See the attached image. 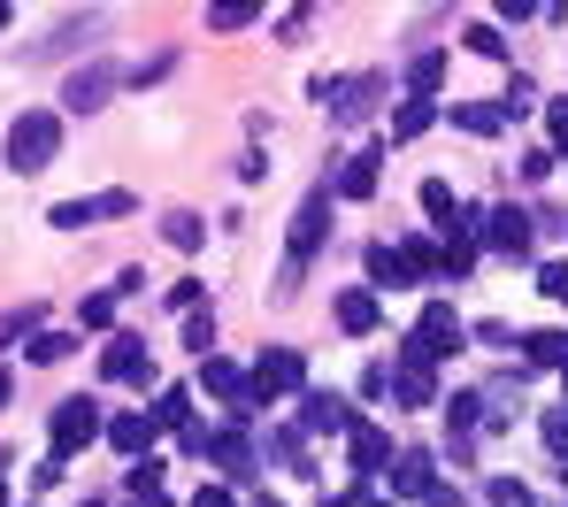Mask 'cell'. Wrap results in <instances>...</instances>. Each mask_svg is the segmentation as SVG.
Returning a JSON list of instances; mask_svg holds the SVG:
<instances>
[{
	"mask_svg": "<svg viewBox=\"0 0 568 507\" xmlns=\"http://www.w3.org/2000/svg\"><path fill=\"white\" fill-rule=\"evenodd\" d=\"M54 146H62V123L47 115V108H31V115H16V131H8V162L31 178V170H47L54 162Z\"/></svg>",
	"mask_w": 568,
	"mask_h": 507,
	"instance_id": "1",
	"label": "cell"
},
{
	"mask_svg": "<svg viewBox=\"0 0 568 507\" xmlns=\"http://www.w3.org/2000/svg\"><path fill=\"white\" fill-rule=\"evenodd\" d=\"M407 354L415 362H446V354H462V315L446 301H430L423 307V323H415V338H407Z\"/></svg>",
	"mask_w": 568,
	"mask_h": 507,
	"instance_id": "2",
	"label": "cell"
},
{
	"mask_svg": "<svg viewBox=\"0 0 568 507\" xmlns=\"http://www.w3.org/2000/svg\"><path fill=\"white\" fill-rule=\"evenodd\" d=\"M323 223H331V193H307V201H300V215H292V270H284V285H300L307 254L323 246Z\"/></svg>",
	"mask_w": 568,
	"mask_h": 507,
	"instance_id": "3",
	"label": "cell"
},
{
	"mask_svg": "<svg viewBox=\"0 0 568 507\" xmlns=\"http://www.w3.org/2000/svg\"><path fill=\"white\" fill-rule=\"evenodd\" d=\"M100 438V407L93 400H62L54 407V462H70L78 446H93Z\"/></svg>",
	"mask_w": 568,
	"mask_h": 507,
	"instance_id": "4",
	"label": "cell"
},
{
	"mask_svg": "<svg viewBox=\"0 0 568 507\" xmlns=\"http://www.w3.org/2000/svg\"><path fill=\"white\" fill-rule=\"evenodd\" d=\"M300 346H270L262 354V369H254V400H277V393H300Z\"/></svg>",
	"mask_w": 568,
	"mask_h": 507,
	"instance_id": "5",
	"label": "cell"
},
{
	"mask_svg": "<svg viewBox=\"0 0 568 507\" xmlns=\"http://www.w3.org/2000/svg\"><path fill=\"white\" fill-rule=\"evenodd\" d=\"M484 246L491 254H530V215L523 207H491L484 215Z\"/></svg>",
	"mask_w": 568,
	"mask_h": 507,
	"instance_id": "6",
	"label": "cell"
},
{
	"mask_svg": "<svg viewBox=\"0 0 568 507\" xmlns=\"http://www.w3.org/2000/svg\"><path fill=\"white\" fill-rule=\"evenodd\" d=\"M346 454H354V477L369 485V477H377L384 462H392V438H384L377 423H354V430H346Z\"/></svg>",
	"mask_w": 568,
	"mask_h": 507,
	"instance_id": "7",
	"label": "cell"
},
{
	"mask_svg": "<svg viewBox=\"0 0 568 507\" xmlns=\"http://www.w3.org/2000/svg\"><path fill=\"white\" fill-rule=\"evenodd\" d=\"M377 85L384 78H346V85H331V115H338V123H362V115L377 108Z\"/></svg>",
	"mask_w": 568,
	"mask_h": 507,
	"instance_id": "8",
	"label": "cell"
},
{
	"mask_svg": "<svg viewBox=\"0 0 568 507\" xmlns=\"http://www.w3.org/2000/svg\"><path fill=\"white\" fill-rule=\"evenodd\" d=\"M392 393H399L407 407H430V400H438V385H430V362L399 354V369H392Z\"/></svg>",
	"mask_w": 568,
	"mask_h": 507,
	"instance_id": "9",
	"label": "cell"
},
{
	"mask_svg": "<svg viewBox=\"0 0 568 507\" xmlns=\"http://www.w3.org/2000/svg\"><path fill=\"white\" fill-rule=\"evenodd\" d=\"M300 423H307V430H354V407L338 400V393H307V400H300Z\"/></svg>",
	"mask_w": 568,
	"mask_h": 507,
	"instance_id": "10",
	"label": "cell"
},
{
	"mask_svg": "<svg viewBox=\"0 0 568 507\" xmlns=\"http://www.w3.org/2000/svg\"><path fill=\"white\" fill-rule=\"evenodd\" d=\"M377 162H384L377 146H362V154L338 170V201H369V193H377Z\"/></svg>",
	"mask_w": 568,
	"mask_h": 507,
	"instance_id": "11",
	"label": "cell"
},
{
	"mask_svg": "<svg viewBox=\"0 0 568 507\" xmlns=\"http://www.w3.org/2000/svg\"><path fill=\"white\" fill-rule=\"evenodd\" d=\"M338 331L369 338V331H377V293H362V285H354V293H338Z\"/></svg>",
	"mask_w": 568,
	"mask_h": 507,
	"instance_id": "12",
	"label": "cell"
},
{
	"mask_svg": "<svg viewBox=\"0 0 568 507\" xmlns=\"http://www.w3.org/2000/svg\"><path fill=\"white\" fill-rule=\"evenodd\" d=\"M392 493H423V500H430V493H438L430 454H399V462H392Z\"/></svg>",
	"mask_w": 568,
	"mask_h": 507,
	"instance_id": "13",
	"label": "cell"
},
{
	"mask_svg": "<svg viewBox=\"0 0 568 507\" xmlns=\"http://www.w3.org/2000/svg\"><path fill=\"white\" fill-rule=\"evenodd\" d=\"M100 369H108V377H146V338H115V346L100 354Z\"/></svg>",
	"mask_w": 568,
	"mask_h": 507,
	"instance_id": "14",
	"label": "cell"
},
{
	"mask_svg": "<svg viewBox=\"0 0 568 507\" xmlns=\"http://www.w3.org/2000/svg\"><path fill=\"white\" fill-rule=\"evenodd\" d=\"M415 270H407V254L399 246H369V285H407Z\"/></svg>",
	"mask_w": 568,
	"mask_h": 507,
	"instance_id": "15",
	"label": "cell"
},
{
	"mask_svg": "<svg viewBox=\"0 0 568 507\" xmlns=\"http://www.w3.org/2000/svg\"><path fill=\"white\" fill-rule=\"evenodd\" d=\"M523 346H530V362H538V369H568V331H530Z\"/></svg>",
	"mask_w": 568,
	"mask_h": 507,
	"instance_id": "16",
	"label": "cell"
},
{
	"mask_svg": "<svg viewBox=\"0 0 568 507\" xmlns=\"http://www.w3.org/2000/svg\"><path fill=\"white\" fill-rule=\"evenodd\" d=\"M108 438H115L123 454H139V446H154V415H115V423H108Z\"/></svg>",
	"mask_w": 568,
	"mask_h": 507,
	"instance_id": "17",
	"label": "cell"
},
{
	"mask_svg": "<svg viewBox=\"0 0 568 507\" xmlns=\"http://www.w3.org/2000/svg\"><path fill=\"white\" fill-rule=\"evenodd\" d=\"M115 85V70H85V78H70V108L85 115V108H100V93Z\"/></svg>",
	"mask_w": 568,
	"mask_h": 507,
	"instance_id": "18",
	"label": "cell"
},
{
	"mask_svg": "<svg viewBox=\"0 0 568 507\" xmlns=\"http://www.w3.org/2000/svg\"><path fill=\"white\" fill-rule=\"evenodd\" d=\"M423 131H430V101H407L392 115V139H423Z\"/></svg>",
	"mask_w": 568,
	"mask_h": 507,
	"instance_id": "19",
	"label": "cell"
},
{
	"mask_svg": "<svg viewBox=\"0 0 568 507\" xmlns=\"http://www.w3.org/2000/svg\"><path fill=\"white\" fill-rule=\"evenodd\" d=\"M438 78H446V54H415L407 85H415V93H438Z\"/></svg>",
	"mask_w": 568,
	"mask_h": 507,
	"instance_id": "20",
	"label": "cell"
},
{
	"mask_svg": "<svg viewBox=\"0 0 568 507\" xmlns=\"http://www.w3.org/2000/svg\"><path fill=\"white\" fill-rule=\"evenodd\" d=\"M454 123H462V131H476V139H491L507 115H499V108H454Z\"/></svg>",
	"mask_w": 568,
	"mask_h": 507,
	"instance_id": "21",
	"label": "cell"
},
{
	"mask_svg": "<svg viewBox=\"0 0 568 507\" xmlns=\"http://www.w3.org/2000/svg\"><path fill=\"white\" fill-rule=\"evenodd\" d=\"M162 239H170V246H200V239H207V231H200V215H170V223H162Z\"/></svg>",
	"mask_w": 568,
	"mask_h": 507,
	"instance_id": "22",
	"label": "cell"
},
{
	"mask_svg": "<svg viewBox=\"0 0 568 507\" xmlns=\"http://www.w3.org/2000/svg\"><path fill=\"white\" fill-rule=\"evenodd\" d=\"M207 23H215V31H246L254 8H246V0H223V8H207Z\"/></svg>",
	"mask_w": 568,
	"mask_h": 507,
	"instance_id": "23",
	"label": "cell"
},
{
	"mask_svg": "<svg viewBox=\"0 0 568 507\" xmlns=\"http://www.w3.org/2000/svg\"><path fill=\"white\" fill-rule=\"evenodd\" d=\"M491 507H530V485L523 477H491Z\"/></svg>",
	"mask_w": 568,
	"mask_h": 507,
	"instance_id": "24",
	"label": "cell"
},
{
	"mask_svg": "<svg viewBox=\"0 0 568 507\" xmlns=\"http://www.w3.org/2000/svg\"><path fill=\"white\" fill-rule=\"evenodd\" d=\"M538 293L568 307V262H546V270H538Z\"/></svg>",
	"mask_w": 568,
	"mask_h": 507,
	"instance_id": "25",
	"label": "cell"
},
{
	"mask_svg": "<svg viewBox=\"0 0 568 507\" xmlns=\"http://www.w3.org/2000/svg\"><path fill=\"white\" fill-rule=\"evenodd\" d=\"M523 178L546 185V178H554V146H530V154H523Z\"/></svg>",
	"mask_w": 568,
	"mask_h": 507,
	"instance_id": "26",
	"label": "cell"
},
{
	"mask_svg": "<svg viewBox=\"0 0 568 507\" xmlns=\"http://www.w3.org/2000/svg\"><path fill=\"white\" fill-rule=\"evenodd\" d=\"M469 54H507V39L491 23H469Z\"/></svg>",
	"mask_w": 568,
	"mask_h": 507,
	"instance_id": "27",
	"label": "cell"
},
{
	"mask_svg": "<svg viewBox=\"0 0 568 507\" xmlns=\"http://www.w3.org/2000/svg\"><path fill=\"white\" fill-rule=\"evenodd\" d=\"M546 446L568 462V407H554V415H546Z\"/></svg>",
	"mask_w": 568,
	"mask_h": 507,
	"instance_id": "28",
	"label": "cell"
},
{
	"mask_svg": "<svg viewBox=\"0 0 568 507\" xmlns=\"http://www.w3.org/2000/svg\"><path fill=\"white\" fill-rule=\"evenodd\" d=\"M185 346H200V354L215 346V315H192V323H185Z\"/></svg>",
	"mask_w": 568,
	"mask_h": 507,
	"instance_id": "29",
	"label": "cell"
},
{
	"mask_svg": "<svg viewBox=\"0 0 568 507\" xmlns=\"http://www.w3.org/2000/svg\"><path fill=\"white\" fill-rule=\"evenodd\" d=\"M185 415H192V400H185V393H162V407H154V423H185Z\"/></svg>",
	"mask_w": 568,
	"mask_h": 507,
	"instance_id": "30",
	"label": "cell"
},
{
	"mask_svg": "<svg viewBox=\"0 0 568 507\" xmlns=\"http://www.w3.org/2000/svg\"><path fill=\"white\" fill-rule=\"evenodd\" d=\"M78 315H85V323H93V331H100V323H108V315H115V301H108V293H93V301L78 307Z\"/></svg>",
	"mask_w": 568,
	"mask_h": 507,
	"instance_id": "31",
	"label": "cell"
},
{
	"mask_svg": "<svg viewBox=\"0 0 568 507\" xmlns=\"http://www.w3.org/2000/svg\"><path fill=\"white\" fill-rule=\"evenodd\" d=\"M192 507H239V500H231L223 485H200V493H192Z\"/></svg>",
	"mask_w": 568,
	"mask_h": 507,
	"instance_id": "32",
	"label": "cell"
},
{
	"mask_svg": "<svg viewBox=\"0 0 568 507\" xmlns=\"http://www.w3.org/2000/svg\"><path fill=\"white\" fill-rule=\"evenodd\" d=\"M430 507H469V493H462V485H438V493H430Z\"/></svg>",
	"mask_w": 568,
	"mask_h": 507,
	"instance_id": "33",
	"label": "cell"
},
{
	"mask_svg": "<svg viewBox=\"0 0 568 507\" xmlns=\"http://www.w3.org/2000/svg\"><path fill=\"white\" fill-rule=\"evenodd\" d=\"M554 139L568 146V101H554Z\"/></svg>",
	"mask_w": 568,
	"mask_h": 507,
	"instance_id": "34",
	"label": "cell"
},
{
	"mask_svg": "<svg viewBox=\"0 0 568 507\" xmlns=\"http://www.w3.org/2000/svg\"><path fill=\"white\" fill-rule=\"evenodd\" d=\"M362 493H369V485H354V493H338V500H323V507H362Z\"/></svg>",
	"mask_w": 568,
	"mask_h": 507,
	"instance_id": "35",
	"label": "cell"
},
{
	"mask_svg": "<svg viewBox=\"0 0 568 507\" xmlns=\"http://www.w3.org/2000/svg\"><path fill=\"white\" fill-rule=\"evenodd\" d=\"M0 407H8V369H0Z\"/></svg>",
	"mask_w": 568,
	"mask_h": 507,
	"instance_id": "36",
	"label": "cell"
},
{
	"mask_svg": "<svg viewBox=\"0 0 568 507\" xmlns=\"http://www.w3.org/2000/svg\"><path fill=\"white\" fill-rule=\"evenodd\" d=\"M0 23H8V8H0Z\"/></svg>",
	"mask_w": 568,
	"mask_h": 507,
	"instance_id": "37",
	"label": "cell"
},
{
	"mask_svg": "<svg viewBox=\"0 0 568 507\" xmlns=\"http://www.w3.org/2000/svg\"><path fill=\"white\" fill-rule=\"evenodd\" d=\"M262 507H277V500H262Z\"/></svg>",
	"mask_w": 568,
	"mask_h": 507,
	"instance_id": "38",
	"label": "cell"
},
{
	"mask_svg": "<svg viewBox=\"0 0 568 507\" xmlns=\"http://www.w3.org/2000/svg\"><path fill=\"white\" fill-rule=\"evenodd\" d=\"M85 507H100V500H85Z\"/></svg>",
	"mask_w": 568,
	"mask_h": 507,
	"instance_id": "39",
	"label": "cell"
},
{
	"mask_svg": "<svg viewBox=\"0 0 568 507\" xmlns=\"http://www.w3.org/2000/svg\"><path fill=\"white\" fill-rule=\"evenodd\" d=\"M23 507H31V500H23Z\"/></svg>",
	"mask_w": 568,
	"mask_h": 507,
	"instance_id": "40",
	"label": "cell"
}]
</instances>
